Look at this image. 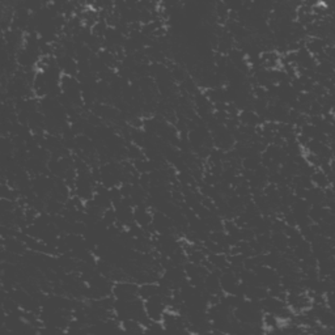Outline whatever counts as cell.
Masks as SVG:
<instances>
[{
  "label": "cell",
  "mask_w": 335,
  "mask_h": 335,
  "mask_svg": "<svg viewBox=\"0 0 335 335\" xmlns=\"http://www.w3.org/2000/svg\"><path fill=\"white\" fill-rule=\"evenodd\" d=\"M144 308H146L147 317L150 318L151 321L161 322L163 316H164V313L168 310L167 300L160 295L153 296V297L144 301Z\"/></svg>",
  "instance_id": "cell-1"
},
{
  "label": "cell",
  "mask_w": 335,
  "mask_h": 335,
  "mask_svg": "<svg viewBox=\"0 0 335 335\" xmlns=\"http://www.w3.org/2000/svg\"><path fill=\"white\" fill-rule=\"evenodd\" d=\"M139 284L136 281H124L118 280L114 281L113 285V296L117 300H134L138 296Z\"/></svg>",
  "instance_id": "cell-2"
},
{
  "label": "cell",
  "mask_w": 335,
  "mask_h": 335,
  "mask_svg": "<svg viewBox=\"0 0 335 335\" xmlns=\"http://www.w3.org/2000/svg\"><path fill=\"white\" fill-rule=\"evenodd\" d=\"M160 295V288L157 283H142L139 284L138 296L143 301L151 299L153 296Z\"/></svg>",
  "instance_id": "cell-3"
},
{
  "label": "cell",
  "mask_w": 335,
  "mask_h": 335,
  "mask_svg": "<svg viewBox=\"0 0 335 335\" xmlns=\"http://www.w3.org/2000/svg\"><path fill=\"white\" fill-rule=\"evenodd\" d=\"M310 179H312V183H313L314 187H318L321 190H326L328 187L333 186L332 179L329 178L328 175L325 174L321 169H316L313 174L310 175Z\"/></svg>",
  "instance_id": "cell-4"
},
{
  "label": "cell",
  "mask_w": 335,
  "mask_h": 335,
  "mask_svg": "<svg viewBox=\"0 0 335 335\" xmlns=\"http://www.w3.org/2000/svg\"><path fill=\"white\" fill-rule=\"evenodd\" d=\"M120 325H122V330H124V332H127V333H134V334H136V333L146 332V326L140 324V322L136 320L122 321Z\"/></svg>",
  "instance_id": "cell-5"
}]
</instances>
